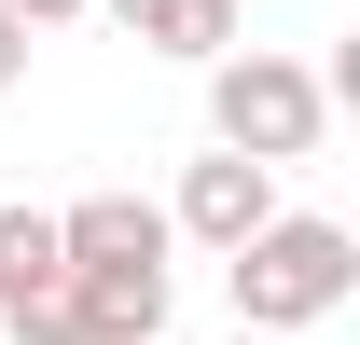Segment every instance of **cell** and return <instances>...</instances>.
Masks as SVG:
<instances>
[{"label": "cell", "mask_w": 360, "mask_h": 345, "mask_svg": "<svg viewBox=\"0 0 360 345\" xmlns=\"http://www.w3.org/2000/svg\"><path fill=\"white\" fill-rule=\"evenodd\" d=\"M222 290H236V332H319L333 304L360 290V235L347 221H319V208H277L250 249H222Z\"/></svg>", "instance_id": "cell-1"}, {"label": "cell", "mask_w": 360, "mask_h": 345, "mask_svg": "<svg viewBox=\"0 0 360 345\" xmlns=\"http://www.w3.org/2000/svg\"><path fill=\"white\" fill-rule=\"evenodd\" d=\"M333 138V83L277 42H236L208 55V152H250V166H305Z\"/></svg>", "instance_id": "cell-2"}, {"label": "cell", "mask_w": 360, "mask_h": 345, "mask_svg": "<svg viewBox=\"0 0 360 345\" xmlns=\"http://www.w3.org/2000/svg\"><path fill=\"white\" fill-rule=\"evenodd\" d=\"M277 221V166H250V152H194V166H180V194H167V235L180 249H250V235H264Z\"/></svg>", "instance_id": "cell-3"}, {"label": "cell", "mask_w": 360, "mask_h": 345, "mask_svg": "<svg viewBox=\"0 0 360 345\" xmlns=\"http://www.w3.org/2000/svg\"><path fill=\"white\" fill-rule=\"evenodd\" d=\"M56 304H70V332H84V345H167L180 262H70Z\"/></svg>", "instance_id": "cell-4"}, {"label": "cell", "mask_w": 360, "mask_h": 345, "mask_svg": "<svg viewBox=\"0 0 360 345\" xmlns=\"http://www.w3.org/2000/svg\"><path fill=\"white\" fill-rule=\"evenodd\" d=\"M180 235H167V208L153 194H84V208H56V276L70 262H167Z\"/></svg>", "instance_id": "cell-5"}, {"label": "cell", "mask_w": 360, "mask_h": 345, "mask_svg": "<svg viewBox=\"0 0 360 345\" xmlns=\"http://www.w3.org/2000/svg\"><path fill=\"white\" fill-rule=\"evenodd\" d=\"M125 42H153V55H180V69H208V55H236V0H97Z\"/></svg>", "instance_id": "cell-6"}, {"label": "cell", "mask_w": 360, "mask_h": 345, "mask_svg": "<svg viewBox=\"0 0 360 345\" xmlns=\"http://www.w3.org/2000/svg\"><path fill=\"white\" fill-rule=\"evenodd\" d=\"M56 290V208H0V318Z\"/></svg>", "instance_id": "cell-7"}, {"label": "cell", "mask_w": 360, "mask_h": 345, "mask_svg": "<svg viewBox=\"0 0 360 345\" xmlns=\"http://www.w3.org/2000/svg\"><path fill=\"white\" fill-rule=\"evenodd\" d=\"M0 332H14V345H84V332H70V304H56V290H42V304H14Z\"/></svg>", "instance_id": "cell-8"}, {"label": "cell", "mask_w": 360, "mask_h": 345, "mask_svg": "<svg viewBox=\"0 0 360 345\" xmlns=\"http://www.w3.org/2000/svg\"><path fill=\"white\" fill-rule=\"evenodd\" d=\"M0 14H14V28L42 42V28H70V14H97V0H0Z\"/></svg>", "instance_id": "cell-9"}, {"label": "cell", "mask_w": 360, "mask_h": 345, "mask_svg": "<svg viewBox=\"0 0 360 345\" xmlns=\"http://www.w3.org/2000/svg\"><path fill=\"white\" fill-rule=\"evenodd\" d=\"M28 83V28H14V14H0V97Z\"/></svg>", "instance_id": "cell-10"}, {"label": "cell", "mask_w": 360, "mask_h": 345, "mask_svg": "<svg viewBox=\"0 0 360 345\" xmlns=\"http://www.w3.org/2000/svg\"><path fill=\"white\" fill-rule=\"evenodd\" d=\"M236 345H277V332H236Z\"/></svg>", "instance_id": "cell-11"}]
</instances>
